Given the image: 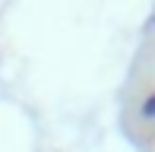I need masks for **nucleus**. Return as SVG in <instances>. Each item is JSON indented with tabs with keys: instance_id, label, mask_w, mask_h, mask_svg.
<instances>
[{
	"instance_id": "nucleus-1",
	"label": "nucleus",
	"mask_w": 155,
	"mask_h": 152,
	"mask_svg": "<svg viewBox=\"0 0 155 152\" xmlns=\"http://www.w3.org/2000/svg\"><path fill=\"white\" fill-rule=\"evenodd\" d=\"M143 114H146V117H155V92L143 101Z\"/></svg>"
}]
</instances>
